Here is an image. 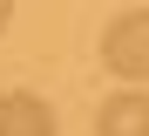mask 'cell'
Returning a JSON list of instances; mask_svg holds the SVG:
<instances>
[{
    "label": "cell",
    "mask_w": 149,
    "mask_h": 136,
    "mask_svg": "<svg viewBox=\"0 0 149 136\" xmlns=\"http://www.w3.org/2000/svg\"><path fill=\"white\" fill-rule=\"evenodd\" d=\"M0 34H7V7H0Z\"/></svg>",
    "instance_id": "obj_4"
},
{
    "label": "cell",
    "mask_w": 149,
    "mask_h": 136,
    "mask_svg": "<svg viewBox=\"0 0 149 136\" xmlns=\"http://www.w3.org/2000/svg\"><path fill=\"white\" fill-rule=\"evenodd\" d=\"M102 136H149V95L142 89H122L102 102V123H95Z\"/></svg>",
    "instance_id": "obj_3"
},
{
    "label": "cell",
    "mask_w": 149,
    "mask_h": 136,
    "mask_svg": "<svg viewBox=\"0 0 149 136\" xmlns=\"http://www.w3.org/2000/svg\"><path fill=\"white\" fill-rule=\"evenodd\" d=\"M0 136H54V109H47L34 89L0 95Z\"/></svg>",
    "instance_id": "obj_2"
},
{
    "label": "cell",
    "mask_w": 149,
    "mask_h": 136,
    "mask_svg": "<svg viewBox=\"0 0 149 136\" xmlns=\"http://www.w3.org/2000/svg\"><path fill=\"white\" fill-rule=\"evenodd\" d=\"M102 61L122 82H149V7H122L102 27Z\"/></svg>",
    "instance_id": "obj_1"
}]
</instances>
